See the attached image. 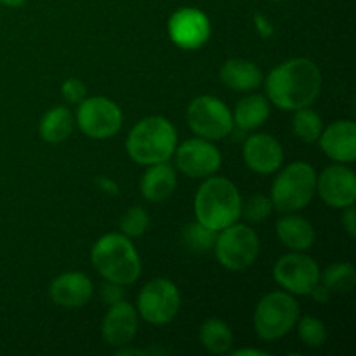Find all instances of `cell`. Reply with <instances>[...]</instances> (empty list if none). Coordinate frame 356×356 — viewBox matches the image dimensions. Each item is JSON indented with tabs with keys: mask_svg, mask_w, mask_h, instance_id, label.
<instances>
[{
	"mask_svg": "<svg viewBox=\"0 0 356 356\" xmlns=\"http://www.w3.org/2000/svg\"><path fill=\"white\" fill-rule=\"evenodd\" d=\"M322 89V72L308 58H294L282 63L266 79V94L280 110L296 111L312 106Z\"/></svg>",
	"mask_w": 356,
	"mask_h": 356,
	"instance_id": "obj_1",
	"label": "cell"
},
{
	"mask_svg": "<svg viewBox=\"0 0 356 356\" xmlns=\"http://www.w3.org/2000/svg\"><path fill=\"white\" fill-rule=\"evenodd\" d=\"M197 221L214 232L235 225L242 216V197L226 177H209L195 197Z\"/></svg>",
	"mask_w": 356,
	"mask_h": 356,
	"instance_id": "obj_2",
	"label": "cell"
},
{
	"mask_svg": "<svg viewBox=\"0 0 356 356\" xmlns=\"http://www.w3.org/2000/svg\"><path fill=\"white\" fill-rule=\"evenodd\" d=\"M125 148L139 165L163 163L176 152L177 132L165 117H146L131 129Z\"/></svg>",
	"mask_w": 356,
	"mask_h": 356,
	"instance_id": "obj_3",
	"label": "cell"
},
{
	"mask_svg": "<svg viewBox=\"0 0 356 356\" xmlns=\"http://www.w3.org/2000/svg\"><path fill=\"white\" fill-rule=\"evenodd\" d=\"M90 261L108 282L132 285L141 275V259L131 240L122 233H108L94 243Z\"/></svg>",
	"mask_w": 356,
	"mask_h": 356,
	"instance_id": "obj_4",
	"label": "cell"
},
{
	"mask_svg": "<svg viewBox=\"0 0 356 356\" xmlns=\"http://www.w3.org/2000/svg\"><path fill=\"white\" fill-rule=\"evenodd\" d=\"M316 191V172L309 163L292 162L282 170L271 186V204L278 212H296L313 200Z\"/></svg>",
	"mask_w": 356,
	"mask_h": 356,
	"instance_id": "obj_5",
	"label": "cell"
},
{
	"mask_svg": "<svg viewBox=\"0 0 356 356\" xmlns=\"http://www.w3.org/2000/svg\"><path fill=\"white\" fill-rule=\"evenodd\" d=\"M301 316L299 302L287 292H270L264 296L254 312V330L264 341L287 336Z\"/></svg>",
	"mask_w": 356,
	"mask_h": 356,
	"instance_id": "obj_6",
	"label": "cell"
},
{
	"mask_svg": "<svg viewBox=\"0 0 356 356\" xmlns=\"http://www.w3.org/2000/svg\"><path fill=\"white\" fill-rule=\"evenodd\" d=\"M216 257L229 271H243L252 266L261 250L257 233L245 225H232L221 229L216 238Z\"/></svg>",
	"mask_w": 356,
	"mask_h": 356,
	"instance_id": "obj_7",
	"label": "cell"
},
{
	"mask_svg": "<svg viewBox=\"0 0 356 356\" xmlns=\"http://www.w3.org/2000/svg\"><path fill=\"white\" fill-rule=\"evenodd\" d=\"M181 308V294L165 278H153L138 296V315L152 325H167Z\"/></svg>",
	"mask_w": 356,
	"mask_h": 356,
	"instance_id": "obj_8",
	"label": "cell"
},
{
	"mask_svg": "<svg viewBox=\"0 0 356 356\" xmlns=\"http://www.w3.org/2000/svg\"><path fill=\"white\" fill-rule=\"evenodd\" d=\"M186 120L195 134L209 141L226 138L233 131L232 111L214 96H200L191 101Z\"/></svg>",
	"mask_w": 356,
	"mask_h": 356,
	"instance_id": "obj_9",
	"label": "cell"
},
{
	"mask_svg": "<svg viewBox=\"0 0 356 356\" xmlns=\"http://www.w3.org/2000/svg\"><path fill=\"white\" fill-rule=\"evenodd\" d=\"M76 122L87 138L110 139L120 131L124 115L118 104L108 97H86L76 110Z\"/></svg>",
	"mask_w": 356,
	"mask_h": 356,
	"instance_id": "obj_10",
	"label": "cell"
},
{
	"mask_svg": "<svg viewBox=\"0 0 356 356\" xmlns=\"http://www.w3.org/2000/svg\"><path fill=\"white\" fill-rule=\"evenodd\" d=\"M273 277L277 284L291 294L309 296L320 284V268L309 256L294 252L277 261Z\"/></svg>",
	"mask_w": 356,
	"mask_h": 356,
	"instance_id": "obj_11",
	"label": "cell"
},
{
	"mask_svg": "<svg viewBox=\"0 0 356 356\" xmlns=\"http://www.w3.org/2000/svg\"><path fill=\"white\" fill-rule=\"evenodd\" d=\"M174 153L177 169L193 179L212 176L218 172L222 162L219 149L204 138L188 139Z\"/></svg>",
	"mask_w": 356,
	"mask_h": 356,
	"instance_id": "obj_12",
	"label": "cell"
},
{
	"mask_svg": "<svg viewBox=\"0 0 356 356\" xmlns=\"http://www.w3.org/2000/svg\"><path fill=\"white\" fill-rule=\"evenodd\" d=\"M169 37L177 47L195 51L200 49L211 37V21L207 14L195 7H183L170 16Z\"/></svg>",
	"mask_w": 356,
	"mask_h": 356,
	"instance_id": "obj_13",
	"label": "cell"
},
{
	"mask_svg": "<svg viewBox=\"0 0 356 356\" xmlns=\"http://www.w3.org/2000/svg\"><path fill=\"white\" fill-rule=\"evenodd\" d=\"M316 191L329 207L346 209L356 200V176L344 165H330L316 176Z\"/></svg>",
	"mask_w": 356,
	"mask_h": 356,
	"instance_id": "obj_14",
	"label": "cell"
},
{
	"mask_svg": "<svg viewBox=\"0 0 356 356\" xmlns=\"http://www.w3.org/2000/svg\"><path fill=\"white\" fill-rule=\"evenodd\" d=\"M138 334V312L131 302L122 299L110 306L101 323V337L113 348H124L134 341Z\"/></svg>",
	"mask_w": 356,
	"mask_h": 356,
	"instance_id": "obj_15",
	"label": "cell"
},
{
	"mask_svg": "<svg viewBox=\"0 0 356 356\" xmlns=\"http://www.w3.org/2000/svg\"><path fill=\"white\" fill-rule=\"evenodd\" d=\"M92 282L80 271L59 275L49 285V298L61 308H82L92 298Z\"/></svg>",
	"mask_w": 356,
	"mask_h": 356,
	"instance_id": "obj_16",
	"label": "cell"
},
{
	"mask_svg": "<svg viewBox=\"0 0 356 356\" xmlns=\"http://www.w3.org/2000/svg\"><path fill=\"white\" fill-rule=\"evenodd\" d=\"M243 160L257 174L277 172L284 162L282 145L270 134H252L243 145Z\"/></svg>",
	"mask_w": 356,
	"mask_h": 356,
	"instance_id": "obj_17",
	"label": "cell"
},
{
	"mask_svg": "<svg viewBox=\"0 0 356 356\" xmlns=\"http://www.w3.org/2000/svg\"><path fill=\"white\" fill-rule=\"evenodd\" d=\"M320 148L334 162L350 163L356 159V124L353 120H337L323 129L318 138Z\"/></svg>",
	"mask_w": 356,
	"mask_h": 356,
	"instance_id": "obj_18",
	"label": "cell"
},
{
	"mask_svg": "<svg viewBox=\"0 0 356 356\" xmlns=\"http://www.w3.org/2000/svg\"><path fill=\"white\" fill-rule=\"evenodd\" d=\"M148 167L149 169L146 170L141 179V195L145 200L152 202V204H160V202L167 200L176 190V172L165 162Z\"/></svg>",
	"mask_w": 356,
	"mask_h": 356,
	"instance_id": "obj_19",
	"label": "cell"
},
{
	"mask_svg": "<svg viewBox=\"0 0 356 356\" xmlns=\"http://www.w3.org/2000/svg\"><path fill=\"white\" fill-rule=\"evenodd\" d=\"M277 235L280 242L294 252L308 250L315 242V228L312 226V222L306 221L301 216L292 214V212L278 219Z\"/></svg>",
	"mask_w": 356,
	"mask_h": 356,
	"instance_id": "obj_20",
	"label": "cell"
},
{
	"mask_svg": "<svg viewBox=\"0 0 356 356\" xmlns=\"http://www.w3.org/2000/svg\"><path fill=\"white\" fill-rule=\"evenodd\" d=\"M221 82L235 90H254L263 83V72L249 59H229L221 66Z\"/></svg>",
	"mask_w": 356,
	"mask_h": 356,
	"instance_id": "obj_21",
	"label": "cell"
},
{
	"mask_svg": "<svg viewBox=\"0 0 356 356\" xmlns=\"http://www.w3.org/2000/svg\"><path fill=\"white\" fill-rule=\"evenodd\" d=\"M73 127H75V118L72 111L66 106H54L45 111L44 117L40 118L38 132L45 143L58 145L72 136Z\"/></svg>",
	"mask_w": 356,
	"mask_h": 356,
	"instance_id": "obj_22",
	"label": "cell"
},
{
	"mask_svg": "<svg viewBox=\"0 0 356 356\" xmlns=\"http://www.w3.org/2000/svg\"><path fill=\"white\" fill-rule=\"evenodd\" d=\"M270 117V103L261 94H250L240 99L233 113V125L240 131H254Z\"/></svg>",
	"mask_w": 356,
	"mask_h": 356,
	"instance_id": "obj_23",
	"label": "cell"
},
{
	"mask_svg": "<svg viewBox=\"0 0 356 356\" xmlns=\"http://www.w3.org/2000/svg\"><path fill=\"white\" fill-rule=\"evenodd\" d=\"M198 339L200 344L212 355H225L232 351L233 346V332L219 318H209L207 322L202 323L200 330H198Z\"/></svg>",
	"mask_w": 356,
	"mask_h": 356,
	"instance_id": "obj_24",
	"label": "cell"
},
{
	"mask_svg": "<svg viewBox=\"0 0 356 356\" xmlns=\"http://www.w3.org/2000/svg\"><path fill=\"white\" fill-rule=\"evenodd\" d=\"M320 282L330 294L332 292H337V294L350 292L355 287L356 282L355 266L350 263L330 264L323 273L320 271Z\"/></svg>",
	"mask_w": 356,
	"mask_h": 356,
	"instance_id": "obj_25",
	"label": "cell"
},
{
	"mask_svg": "<svg viewBox=\"0 0 356 356\" xmlns=\"http://www.w3.org/2000/svg\"><path fill=\"white\" fill-rule=\"evenodd\" d=\"M292 131L301 141L315 143L318 141L320 134H322L323 122L320 115L312 108H299V110H296L294 118H292Z\"/></svg>",
	"mask_w": 356,
	"mask_h": 356,
	"instance_id": "obj_26",
	"label": "cell"
},
{
	"mask_svg": "<svg viewBox=\"0 0 356 356\" xmlns=\"http://www.w3.org/2000/svg\"><path fill=\"white\" fill-rule=\"evenodd\" d=\"M218 232L207 228L202 222H191L183 229V242L193 252H209L214 249Z\"/></svg>",
	"mask_w": 356,
	"mask_h": 356,
	"instance_id": "obj_27",
	"label": "cell"
},
{
	"mask_svg": "<svg viewBox=\"0 0 356 356\" xmlns=\"http://www.w3.org/2000/svg\"><path fill=\"white\" fill-rule=\"evenodd\" d=\"M298 336L301 343L309 348H320L327 341V329L322 320L315 318L312 315H306L298 320Z\"/></svg>",
	"mask_w": 356,
	"mask_h": 356,
	"instance_id": "obj_28",
	"label": "cell"
},
{
	"mask_svg": "<svg viewBox=\"0 0 356 356\" xmlns=\"http://www.w3.org/2000/svg\"><path fill=\"white\" fill-rule=\"evenodd\" d=\"M149 225V216L148 212L143 207H131L124 216L120 218V232L127 238H138L143 233L146 232Z\"/></svg>",
	"mask_w": 356,
	"mask_h": 356,
	"instance_id": "obj_29",
	"label": "cell"
},
{
	"mask_svg": "<svg viewBox=\"0 0 356 356\" xmlns=\"http://www.w3.org/2000/svg\"><path fill=\"white\" fill-rule=\"evenodd\" d=\"M271 211H273L271 198L264 197V195H254L245 204H242V216L250 222L266 221Z\"/></svg>",
	"mask_w": 356,
	"mask_h": 356,
	"instance_id": "obj_30",
	"label": "cell"
},
{
	"mask_svg": "<svg viewBox=\"0 0 356 356\" xmlns=\"http://www.w3.org/2000/svg\"><path fill=\"white\" fill-rule=\"evenodd\" d=\"M61 94L68 103L72 104H80L87 96V87L82 80L79 79H68L61 86Z\"/></svg>",
	"mask_w": 356,
	"mask_h": 356,
	"instance_id": "obj_31",
	"label": "cell"
},
{
	"mask_svg": "<svg viewBox=\"0 0 356 356\" xmlns=\"http://www.w3.org/2000/svg\"><path fill=\"white\" fill-rule=\"evenodd\" d=\"M124 285L115 284V282H108L101 285V301L106 306H113L124 299Z\"/></svg>",
	"mask_w": 356,
	"mask_h": 356,
	"instance_id": "obj_32",
	"label": "cell"
},
{
	"mask_svg": "<svg viewBox=\"0 0 356 356\" xmlns=\"http://www.w3.org/2000/svg\"><path fill=\"white\" fill-rule=\"evenodd\" d=\"M94 183H96L97 190H101L103 193L110 195V197H117V195L120 193V190H118V184L106 176H97L96 179H94Z\"/></svg>",
	"mask_w": 356,
	"mask_h": 356,
	"instance_id": "obj_33",
	"label": "cell"
},
{
	"mask_svg": "<svg viewBox=\"0 0 356 356\" xmlns=\"http://www.w3.org/2000/svg\"><path fill=\"white\" fill-rule=\"evenodd\" d=\"M355 207L353 205H350V207H346V211H344L343 214V226L344 229L348 232V235L351 236V238H355L356 235V218H355Z\"/></svg>",
	"mask_w": 356,
	"mask_h": 356,
	"instance_id": "obj_34",
	"label": "cell"
},
{
	"mask_svg": "<svg viewBox=\"0 0 356 356\" xmlns=\"http://www.w3.org/2000/svg\"><path fill=\"white\" fill-rule=\"evenodd\" d=\"M254 21H256V28L257 31H259L261 37L264 38L271 37V33H273V26H271V23L263 16V14H256V16H254Z\"/></svg>",
	"mask_w": 356,
	"mask_h": 356,
	"instance_id": "obj_35",
	"label": "cell"
},
{
	"mask_svg": "<svg viewBox=\"0 0 356 356\" xmlns=\"http://www.w3.org/2000/svg\"><path fill=\"white\" fill-rule=\"evenodd\" d=\"M309 296H313V298L316 299V301H320V302H327L330 299V292L327 291L325 287H323V285H316L315 289H313V292Z\"/></svg>",
	"mask_w": 356,
	"mask_h": 356,
	"instance_id": "obj_36",
	"label": "cell"
},
{
	"mask_svg": "<svg viewBox=\"0 0 356 356\" xmlns=\"http://www.w3.org/2000/svg\"><path fill=\"white\" fill-rule=\"evenodd\" d=\"M233 355L235 356H249V355H252V356H268L270 353H268V351H263V350H236V351H232Z\"/></svg>",
	"mask_w": 356,
	"mask_h": 356,
	"instance_id": "obj_37",
	"label": "cell"
},
{
	"mask_svg": "<svg viewBox=\"0 0 356 356\" xmlns=\"http://www.w3.org/2000/svg\"><path fill=\"white\" fill-rule=\"evenodd\" d=\"M0 3L7 7H21L24 3V0H0Z\"/></svg>",
	"mask_w": 356,
	"mask_h": 356,
	"instance_id": "obj_38",
	"label": "cell"
},
{
	"mask_svg": "<svg viewBox=\"0 0 356 356\" xmlns=\"http://www.w3.org/2000/svg\"><path fill=\"white\" fill-rule=\"evenodd\" d=\"M275 2H284V0H275Z\"/></svg>",
	"mask_w": 356,
	"mask_h": 356,
	"instance_id": "obj_39",
	"label": "cell"
}]
</instances>
